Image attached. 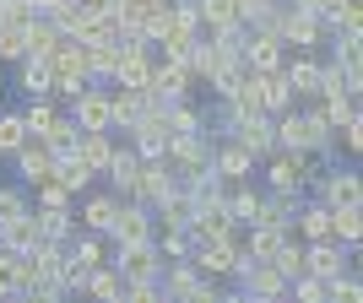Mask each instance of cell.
<instances>
[{
    "mask_svg": "<svg viewBox=\"0 0 363 303\" xmlns=\"http://www.w3.org/2000/svg\"><path fill=\"white\" fill-rule=\"evenodd\" d=\"M325 298H342V303H358L363 298V282L358 276H347V271H336L331 282H325Z\"/></svg>",
    "mask_w": 363,
    "mask_h": 303,
    "instance_id": "f1b7e54d",
    "label": "cell"
},
{
    "mask_svg": "<svg viewBox=\"0 0 363 303\" xmlns=\"http://www.w3.org/2000/svg\"><path fill=\"white\" fill-rule=\"evenodd\" d=\"M196 16H201V22H212V28L223 33V28L239 22V0H196Z\"/></svg>",
    "mask_w": 363,
    "mask_h": 303,
    "instance_id": "44dd1931",
    "label": "cell"
},
{
    "mask_svg": "<svg viewBox=\"0 0 363 303\" xmlns=\"http://www.w3.org/2000/svg\"><path fill=\"white\" fill-rule=\"evenodd\" d=\"M272 33L282 38V44H315V38H320V22L303 11V6H293V11H277L272 16Z\"/></svg>",
    "mask_w": 363,
    "mask_h": 303,
    "instance_id": "5b68a950",
    "label": "cell"
},
{
    "mask_svg": "<svg viewBox=\"0 0 363 303\" xmlns=\"http://www.w3.org/2000/svg\"><path fill=\"white\" fill-rule=\"evenodd\" d=\"M282 239H288V222H255V239H250V260H266Z\"/></svg>",
    "mask_w": 363,
    "mask_h": 303,
    "instance_id": "7402d4cb",
    "label": "cell"
},
{
    "mask_svg": "<svg viewBox=\"0 0 363 303\" xmlns=\"http://www.w3.org/2000/svg\"><path fill=\"white\" fill-rule=\"evenodd\" d=\"M331 239H342V244L363 239V206H331Z\"/></svg>",
    "mask_w": 363,
    "mask_h": 303,
    "instance_id": "d6986e66",
    "label": "cell"
},
{
    "mask_svg": "<svg viewBox=\"0 0 363 303\" xmlns=\"http://www.w3.org/2000/svg\"><path fill=\"white\" fill-rule=\"evenodd\" d=\"M168 287L179 292V298H217V287L201 276L196 260H190V265H174V271H168Z\"/></svg>",
    "mask_w": 363,
    "mask_h": 303,
    "instance_id": "4fadbf2b",
    "label": "cell"
},
{
    "mask_svg": "<svg viewBox=\"0 0 363 303\" xmlns=\"http://www.w3.org/2000/svg\"><path fill=\"white\" fill-rule=\"evenodd\" d=\"M320 200H325V206H363V184H358V173H347V168L325 173V179H320Z\"/></svg>",
    "mask_w": 363,
    "mask_h": 303,
    "instance_id": "9c48e42d",
    "label": "cell"
},
{
    "mask_svg": "<svg viewBox=\"0 0 363 303\" xmlns=\"http://www.w3.org/2000/svg\"><path fill=\"white\" fill-rule=\"evenodd\" d=\"M303 271H309V276H320V282H331L336 271H347V255H342V249H331L325 239H315V249L303 255Z\"/></svg>",
    "mask_w": 363,
    "mask_h": 303,
    "instance_id": "7c38bea8",
    "label": "cell"
},
{
    "mask_svg": "<svg viewBox=\"0 0 363 303\" xmlns=\"http://www.w3.org/2000/svg\"><path fill=\"white\" fill-rule=\"evenodd\" d=\"M55 120H60V114H55L49 103H33L28 114H22V125H28V136H44V130H49Z\"/></svg>",
    "mask_w": 363,
    "mask_h": 303,
    "instance_id": "4dcf8cb0",
    "label": "cell"
},
{
    "mask_svg": "<svg viewBox=\"0 0 363 303\" xmlns=\"http://www.w3.org/2000/svg\"><path fill=\"white\" fill-rule=\"evenodd\" d=\"M293 292H298V298H309V303H320V298H325V282H320V276H303Z\"/></svg>",
    "mask_w": 363,
    "mask_h": 303,
    "instance_id": "d6a6232c",
    "label": "cell"
},
{
    "mask_svg": "<svg viewBox=\"0 0 363 303\" xmlns=\"http://www.w3.org/2000/svg\"><path fill=\"white\" fill-rule=\"evenodd\" d=\"M82 287H87L92 298H125V287H130V282L120 276V265H114V271H104V260H98V265L87 271V282H82Z\"/></svg>",
    "mask_w": 363,
    "mask_h": 303,
    "instance_id": "ac0fdd59",
    "label": "cell"
},
{
    "mask_svg": "<svg viewBox=\"0 0 363 303\" xmlns=\"http://www.w3.org/2000/svg\"><path fill=\"white\" fill-rule=\"evenodd\" d=\"M325 136H331V125L320 120V114H282V125H277V141L293 152H315L325 147Z\"/></svg>",
    "mask_w": 363,
    "mask_h": 303,
    "instance_id": "6da1fadb",
    "label": "cell"
},
{
    "mask_svg": "<svg viewBox=\"0 0 363 303\" xmlns=\"http://www.w3.org/2000/svg\"><path fill=\"white\" fill-rule=\"evenodd\" d=\"M22 87H28L33 98L55 92V71H49V60H44V55H33V60H28V71H22Z\"/></svg>",
    "mask_w": 363,
    "mask_h": 303,
    "instance_id": "603a6c76",
    "label": "cell"
},
{
    "mask_svg": "<svg viewBox=\"0 0 363 303\" xmlns=\"http://www.w3.org/2000/svg\"><path fill=\"white\" fill-rule=\"evenodd\" d=\"M11 157L22 163V179H33V184H44V179H49V168H55V152H49V147H33V141H22Z\"/></svg>",
    "mask_w": 363,
    "mask_h": 303,
    "instance_id": "e0dca14e",
    "label": "cell"
},
{
    "mask_svg": "<svg viewBox=\"0 0 363 303\" xmlns=\"http://www.w3.org/2000/svg\"><path fill=\"white\" fill-rule=\"evenodd\" d=\"M38 141H44V147L55 152V157H65V152H76V125H71V120H55V125H49V130H44Z\"/></svg>",
    "mask_w": 363,
    "mask_h": 303,
    "instance_id": "d4e9b609",
    "label": "cell"
},
{
    "mask_svg": "<svg viewBox=\"0 0 363 303\" xmlns=\"http://www.w3.org/2000/svg\"><path fill=\"white\" fill-rule=\"evenodd\" d=\"M239 276H244V287H250V298H282L288 292V276L277 271L272 260H244Z\"/></svg>",
    "mask_w": 363,
    "mask_h": 303,
    "instance_id": "7a4b0ae2",
    "label": "cell"
},
{
    "mask_svg": "<svg viewBox=\"0 0 363 303\" xmlns=\"http://www.w3.org/2000/svg\"><path fill=\"white\" fill-rule=\"evenodd\" d=\"M104 173L114 179V190H125V195H136V179H141V157H136V152H108Z\"/></svg>",
    "mask_w": 363,
    "mask_h": 303,
    "instance_id": "2e32d148",
    "label": "cell"
},
{
    "mask_svg": "<svg viewBox=\"0 0 363 303\" xmlns=\"http://www.w3.org/2000/svg\"><path fill=\"white\" fill-rule=\"evenodd\" d=\"M11 292H22L16 287V260H11V249L0 255V298H11Z\"/></svg>",
    "mask_w": 363,
    "mask_h": 303,
    "instance_id": "1f68e13d",
    "label": "cell"
},
{
    "mask_svg": "<svg viewBox=\"0 0 363 303\" xmlns=\"http://www.w3.org/2000/svg\"><path fill=\"white\" fill-rule=\"evenodd\" d=\"M120 276L125 282H141V276H157V244L152 239H136V244H125V255H120Z\"/></svg>",
    "mask_w": 363,
    "mask_h": 303,
    "instance_id": "52a82bcc",
    "label": "cell"
},
{
    "mask_svg": "<svg viewBox=\"0 0 363 303\" xmlns=\"http://www.w3.org/2000/svg\"><path fill=\"white\" fill-rule=\"evenodd\" d=\"M108 152H114V141H108V130H76V157L92 168V173H104Z\"/></svg>",
    "mask_w": 363,
    "mask_h": 303,
    "instance_id": "5bb4252c",
    "label": "cell"
},
{
    "mask_svg": "<svg viewBox=\"0 0 363 303\" xmlns=\"http://www.w3.org/2000/svg\"><path fill=\"white\" fill-rule=\"evenodd\" d=\"M298 233L309 244L315 239H331V206H325V200H320V206H309V212H303V222H298Z\"/></svg>",
    "mask_w": 363,
    "mask_h": 303,
    "instance_id": "cb8c5ba5",
    "label": "cell"
},
{
    "mask_svg": "<svg viewBox=\"0 0 363 303\" xmlns=\"http://www.w3.org/2000/svg\"><path fill=\"white\" fill-rule=\"evenodd\" d=\"M250 163H255V152L244 147V141H223V147L212 152V173H217L223 184H244Z\"/></svg>",
    "mask_w": 363,
    "mask_h": 303,
    "instance_id": "3957f363",
    "label": "cell"
},
{
    "mask_svg": "<svg viewBox=\"0 0 363 303\" xmlns=\"http://www.w3.org/2000/svg\"><path fill=\"white\" fill-rule=\"evenodd\" d=\"M244 260H250V255H244V249H239L233 239H201L196 265H201V271H239Z\"/></svg>",
    "mask_w": 363,
    "mask_h": 303,
    "instance_id": "8992f818",
    "label": "cell"
},
{
    "mask_svg": "<svg viewBox=\"0 0 363 303\" xmlns=\"http://www.w3.org/2000/svg\"><path fill=\"white\" fill-rule=\"evenodd\" d=\"M244 55H250L255 71H282V38H277L272 28L255 33V38H244Z\"/></svg>",
    "mask_w": 363,
    "mask_h": 303,
    "instance_id": "8fae6325",
    "label": "cell"
},
{
    "mask_svg": "<svg viewBox=\"0 0 363 303\" xmlns=\"http://www.w3.org/2000/svg\"><path fill=\"white\" fill-rule=\"evenodd\" d=\"M303 157H309V152H293V147L272 152V184L277 190H288V195L303 190V179H309V163H303Z\"/></svg>",
    "mask_w": 363,
    "mask_h": 303,
    "instance_id": "277c9868",
    "label": "cell"
},
{
    "mask_svg": "<svg viewBox=\"0 0 363 303\" xmlns=\"http://www.w3.org/2000/svg\"><path fill=\"white\" fill-rule=\"evenodd\" d=\"M114 206H120V200H108V195H92V200H87V212H82V222H87L92 233H108V222H114Z\"/></svg>",
    "mask_w": 363,
    "mask_h": 303,
    "instance_id": "484cf974",
    "label": "cell"
},
{
    "mask_svg": "<svg viewBox=\"0 0 363 303\" xmlns=\"http://www.w3.org/2000/svg\"><path fill=\"white\" fill-rule=\"evenodd\" d=\"M108 233H114L120 244L152 239V227H147V212H141V206H114V222H108Z\"/></svg>",
    "mask_w": 363,
    "mask_h": 303,
    "instance_id": "9a60e30c",
    "label": "cell"
},
{
    "mask_svg": "<svg viewBox=\"0 0 363 303\" xmlns=\"http://www.w3.org/2000/svg\"><path fill=\"white\" fill-rule=\"evenodd\" d=\"M282 76H288L293 92H320V65H315V60H298L293 71H282Z\"/></svg>",
    "mask_w": 363,
    "mask_h": 303,
    "instance_id": "83f0119b",
    "label": "cell"
},
{
    "mask_svg": "<svg viewBox=\"0 0 363 303\" xmlns=\"http://www.w3.org/2000/svg\"><path fill=\"white\" fill-rule=\"evenodd\" d=\"M22 141H28V125H22V114H6V120H0V152H16Z\"/></svg>",
    "mask_w": 363,
    "mask_h": 303,
    "instance_id": "f546056e",
    "label": "cell"
},
{
    "mask_svg": "<svg viewBox=\"0 0 363 303\" xmlns=\"http://www.w3.org/2000/svg\"><path fill=\"white\" fill-rule=\"evenodd\" d=\"M239 141L250 152H272V120H266V114H244L239 120Z\"/></svg>",
    "mask_w": 363,
    "mask_h": 303,
    "instance_id": "ffe728a7",
    "label": "cell"
},
{
    "mask_svg": "<svg viewBox=\"0 0 363 303\" xmlns=\"http://www.w3.org/2000/svg\"><path fill=\"white\" fill-rule=\"evenodd\" d=\"M76 265H98V239H82V244H76Z\"/></svg>",
    "mask_w": 363,
    "mask_h": 303,
    "instance_id": "836d02e7",
    "label": "cell"
},
{
    "mask_svg": "<svg viewBox=\"0 0 363 303\" xmlns=\"http://www.w3.org/2000/svg\"><path fill=\"white\" fill-rule=\"evenodd\" d=\"M266 260H272V265H277V271H282V276H303V249H293L288 239L277 244V249H272V255H266Z\"/></svg>",
    "mask_w": 363,
    "mask_h": 303,
    "instance_id": "4316f807",
    "label": "cell"
},
{
    "mask_svg": "<svg viewBox=\"0 0 363 303\" xmlns=\"http://www.w3.org/2000/svg\"><path fill=\"white\" fill-rule=\"evenodd\" d=\"M108 125H114L108 98H104V92H92V87H82V92H76V130H108Z\"/></svg>",
    "mask_w": 363,
    "mask_h": 303,
    "instance_id": "ba28073f",
    "label": "cell"
},
{
    "mask_svg": "<svg viewBox=\"0 0 363 303\" xmlns=\"http://www.w3.org/2000/svg\"><path fill=\"white\" fill-rule=\"evenodd\" d=\"M255 98H260V108H266V114H282V108H288V98H293L288 76H282V71H255Z\"/></svg>",
    "mask_w": 363,
    "mask_h": 303,
    "instance_id": "30bf717a",
    "label": "cell"
}]
</instances>
